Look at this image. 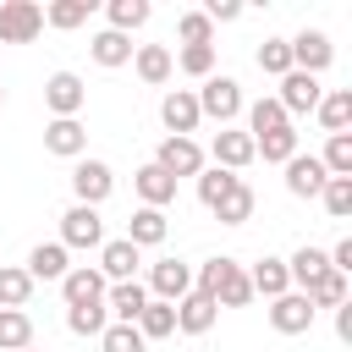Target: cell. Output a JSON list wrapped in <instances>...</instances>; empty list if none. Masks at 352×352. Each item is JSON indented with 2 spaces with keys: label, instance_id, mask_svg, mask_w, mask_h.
Returning a JSON list of instances; mask_svg holds the SVG:
<instances>
[{
  "label": "cell",
  "instance_id": "6da1fadb",
  "mask_svg": "<svg viewBox=\"0 0 352 352\" xmlns=\"http://www.w3.org/2000/svg\"><path fill=\"white\" fill-rule=\"evenodd\" d=\"M192 292H204L214 308H248L253 286H248V264H236L231 253H214L192 270Z\"/></svg>",
  "mask_w": 352,
  "mask_h": 352
},
{
  "label": "cell",
  "instance_id": "7a4b0ae2",
  "mask_svg": "<svg viewBox=\"0 0 352 352\" xmlns=\"http://www.w3.org/2000/svg\"><path fill=\"white\" fill-rule=\"evenodd\" d=\"M198 94V116L204 121H220V126H231L236 116H242V82L236 77H204V88H192Z\"/></svg>",
  "mask_w": 352,
  "mask_h": 352
},
{
  "label": "cell",
  "instance_id": "3957f363",
  "mask_svg": "<svg viewBox=\"0 0 352 352\" xmlns=\"http://www.w3.org/2000/svg\"><path fill=\"white\" fill-rule=\"evenodd\" d=\"M44 33L38 0H0V44H33Z\"/></svg>",
  "mask_w": 352,
  "mask_h": 352
},
{
  "label": "cell",
  "instance_id": "277c9868",
  "mask_svg": "<svg viewBox=\"0 0 352 352\" xmlns=\"http://www.w3.org/2000/svg\"><path fill=\"white\" fill-rule=\"evenodd\" d=\"M72 192H77V204H88V209H99L110 192H116V170L104 165V160H77L72 165Z\"/></svg>",
  "mask_w": 352,
  "mask_h": 352
},
{
  "label": "cell",
  "instance_id": "5b68a950",
  "mask_svg": "<svg viewBox=\"0 0 352 352\" xmlns=\"http://www.w3.org/2000/svg\"><path fill=\"white\" fill-rule=\"evenodd\" d=\"M66 253L72 248H104V220H99V209H88V204H72L66 214H60V236H55Z\"/></svg>",
  "mask_w": 352,
  "mask_h": 352
},
{
  "label": "cell",
  "instance_id": "8992f818",
  "mask_svg": "<svg viewBox=\"0 0 352 352\" xmlns=\"http://www.w3.org/2000/svg\"><path fill=\"white\" fill-rule=\"evenodd\" d=\"M292 44V72H308V77H319L330 60H336V44H330V33L324 28H302L297 38H286Z\"/></svg>",
  "mask_w": 352,
  "mask_h": 352
},
{
  "label": "cell",
  "instance_id": "52a82bcc",
  "mask_svg": "<svg viewBox=\"0 0 352 352\" xmlns=\"http://www.w3.org/2000/svg\"><path fill=\"white\" fill-rule=\"evenodd\" d=\"M154 165H160L170 182H182V176H198V170H204V148H198V138H160Z\"/></svg>",
  "mask_w": 352,
  "mask_h": 352
},
{
  "label": "cell",
  "instance_id": "ba28073f",
  "mask_svg": "<svg viewBox=\"0 0 352 352\" xmlns=\"http://www.w3.org/2000/svg\"><path fill=\"white\" fill-rule=\"evenodd\" d=\"M44 104H50V121L82 116V104H88V88H82V77H77V72H55V77L44 82Z\"/></svg>",
  "mask_w": 352,
  "mask_h": 352
},
{
  "label": "cell",
  "instance_id": "9c48e42d",
  "mask_svg": "<svg viewBox=\"0 0 352 352\" xmlns=\"http://www.w3.org/2000/svg\"><path fill=\"white\" fill-rule=\"evenodd\" d=\"M160 121H165V138H192L198 132V94L192 88H170L165 99H160Z\"/></svg>",
  "mask_w": 352,
  "mask_h": 352
},
{
  "label": "cell",
  "instance_id": "30bf717a",
  "mask_svg": "<svg viewBox=\"0 0 352 352\" xmlns=\"http://www.w3.org/2000/svg\"><path fill=\"white\" fill-rule=\"evenodd\" d=\"M319 99H324L319 77H308V72H286V77H280L275 104L286 110V121H292V116H314V104H319Z\"/></svg>",
  "mask_w": 352,
  "mask_h": 352
},
{
  "label": "cell",
  "instance_id": "8fae6325",
  "mask_svg": "<svg viewBox=\"0 0 352 352\" xmlns=\"http://www.w3.org/2000/svg\"><path fill=\"white\" fill-rule=\"evenodd\" d=\"M187 292H192V264L160 258V264L148 270V297H154V302H182Z\"/></svg>",
  "mask_w": 352,
  "mask_h": 352
},
{
  "label": "cell",
  "instance_id": "7c38bea8",
  "mask_svg": "<svg viewBox=\"0 0 352 352\" xmlns=\"http://www.w3.org/2000/svg\"><path fill=\"white\" fill-rule=\"evenodd\" d=\"M104 275L94 270V264H72L66 275H60V297H66V308H88V302H104Z\"/></svg>",
  "mask_w": 352,
  "mask_h": 352
},
{
  "label": "cell",
  "instance_id": "4fadbf2b",
  "mask_svg": "<svg viewBox=\"0 0 352 352\" xmlns=\"http://www.w3.org/2000/svg\"><path fill=\"white\" fill-rule=\"evenodd\" d=\"M314 302L302 297V292H286V297H275L270 302V324H275V336H302V330H314Z\"/></svg>",
  "mask_w": 352,
  "mask_h": 352
},
{
  "label": "cell",
  "instance_id": "5bb4252c",
  "mask_svg": "<svg viewBox=\"0 0 352 352\" xmlns=\"http://www.w3.org/2000/svg\"><path fill=\"white\" fill-rule=\"evenodd\" d=\"M324 182H330V170L319 165V154H292L286 160V192L292 198H319Z\"/></svg>",
  "mask_w": 352,
  "mask_h": 352
},
{
  "label": "cell",
  "instance_id": "9a60e30c",
  "mask_svg": "<svg viewBox=\"0 0 352 352\" xmlns=\"http://www.w3.org/2000/svg\"><path fill=\"white\" fill-rule=\"evenodd\" d=\"M143 308H148V286H143V280H116V286H104V314H110V324H132Z\"/></svg>",
  "mask_w": 352,
  "mask_h": 352
},
{
  "label": "cell",
  "instance_id": "2e32d148",
  "mask_svg": "<svg viewBox=\"0 0 352 352\" xmlns=\"http://www.w3.org/2000/svg\"><path fill=\"white\" fill-rule=\"evenodd\" d=\"M44 148L60 154V160H82V154H88V126H82L77 116H66V121H44Z\"/></svg>",
  "mask_w": 352,
  "mask_h": 352
},
{
  "label": "cell",
  "instance_id": "e0dca14e",
  "mask_svg": "<svg viewBox=\"0 0 352 352\" xmlns=\"http://www.w3.org/2000/svg\"><path fill=\"white\" fill-rule=\"evenodd\" d=\"M209 154H214V165H220V170H231V176H236V170H248V165H253V138H248V132H236V126H220V132H214V143H209Z\"/></svg>",
  "mask_w": 352,
  "mask_h": 352
},
{
  "label": "cell",
  "instance_id": "ac0fdd59",
  "mask_svg": "<svg viewBox=\"0 0 352 352\" xmlns=\"http://www.w3.org/2000/svg\"><path fill=\"white\" fill-rule=\"evenodd\" d=\"M138 264H143V253H138L126 236H116V242H104V248H99V264H94V270L116 286V280H138Z\"/></svg>",
  "mask_w": 352,
  "mask_h": 352
},
{
  "label": "cell",
  "instance_id": "d6986e66",
  "mask_svg": "<svg viewBox=\"0 0 352 352\" xmlns=\"http://www.w3.org/2000/svg\"><path fill=\"white\" fill-rule=\"evenodd\" d=\"M165 236H170V214H165V209H143V204H138V209H132V220H126V242L143 253V248H160Z\"/></svg>",
  "mask_w": 352,
  "mask_h": 352
},
{
  "label": "cell",
  "instance_id": "ffe728a7",
  "mask_svg": "<svg viewBox=\"0 0 352 352\" xmlns=\"http://www.w3.org/2000/svg\"><path fill=\"white\" fill-rule=\"evenodd\" d=\"M132 187H138V198H143V209H165V204H176V182L148 160V165H138L132 170Z\"/></svg>",
  "mask_w": 352,
  "mask_h": 352
},
{
  "label": "cell",
  "instance_id": "44dd1931",
  "mask_svg": "<svg viewBox=\"0 0 352 352\" xmlns=\"http://www.w3.org/2000/svg\"><path fill=\"white\" fill-rule=\"evenodd\" d=\"M248 286H253V297H286L292 292V275H286V258H275V253H264L253 270H248Z\"/></svg>",
  "mask_w": 352,
  "mask_h": 352
},
{
  "label": "cell",
  "instance_id": "7402d4cb",
  "mask_svg": "<svg viewBox=\"0 0 352 352\" xmlns=\"http://www.w3.org/2000/svg\"><path fill=\"white\" fill-rule=\"evenodd\" d=\"M214 319H220V308H214L204 292H187V297L176 302V330H182V336H209Z\"/></svg>",
  "mask_w": 352,
  "mask_h": 352
},
{
  "label": "cell",
  "instance_id": "603a6c76",
  "mask_svg": "<svg viewBox=\"0 0 352 352\" xmlns=\"http://www.w3.org/2000/svg\"><path fill=\"white\" fill-rule=\"evenodd\" d=\"M132 66H138V77H143L148 88H165L170 72H176V60H170L165 44H138V50H132Z\"/></svg>",
  "mask_w": 352,
  "mask_h": 352
},
{
  "label": "cell",
  "instance_id": "cb8c5ba5",
  "mask_svg": "<svg viewBox=\"0 0 352 352\" xmlns=\"http://www.w3.org/2000/svg\"><path fill=\"white\" fill-rule=\"evenodd\" d=\"M22 270L33 275V286H38V280H60V275L72 270V253H66L60 242H38V248L28 253V264H22Z\"/></svg>",
  "mask_w": 352,
  "mask_h": 352
},
{
  "label": "cell",
  "instance_id": "d4e9b609",
  "mask_svg": "<svg viewBox=\"0 0 352 352\" xmlns=\"http://www.w3.org/2000/svg\"><path fill=\"white\" fill-rule=\"evenodd\" d=\"M330 270V258H324V248H314V242H302L292 258H286V275H292V292H302V286H314L319 275Z\"/></svg>",
  "mask_w": 352,
  "mask_h": 352
},
{
  "label": "cell",
  "instance_id": "484cf974",
  "mask_svg": "<svg viewBox=\"0 0 352 352\" xmlns=\"http://www.w3.org/2000/svg\"><path fill=\"white\" fill-rule=\"evenodd\" d=\"M132 50H138V44H132L126 33H110V28L88 38V55H94V60H99L104 72H116V66H126V60H132Z\"/></svg>",
  "mask_w": 352,
  "mask_h": 352
},
{
  "label": "cell",
  "instance_id": "4316f807",
  "mask_svg": "<svg viewBox=\"0 0 352 352\" xmlns=\"http://www.w3.org/2000/svg\"><path fill=\"white\" fill-rule=\"evenodd\" d=\"M314 116H319V126L336 138V132H346L352 126V88H330L319 104H314Z\"/></svg>",
  "mask_w": 352,
  "mask_h": 352
},
{
  "label": "cell",
  "instance_id": "83f0119b",
  "mask_svg": "<svg viewBox=\"0 0 352 352\" xmlns=\"http://www.w3.org/2000/svg\"><path fill=\"white\" fill-rule=\"evenodd\" d=\"M132 330H138L143 341H165V336H176V302H154V297H148V308L132 319Z\"/></svg>",
  "mask_w": 352,
  "mask_h": 352
},
{
  "label": "cell",
  "instance_id": "f1b7e54d",
  "mask_svg": "<svg viewBox=\"0 0 352 352\" xmlns=\"http://www.w3.org/2000/svg\"><path fill=\"white\" fill-rule=\"evenodd\" d=\"M253 204H258V198H253V187H248V182H236V187H231L209 214H214L220 226H248V220H253Z\"/></svg>",
  "mask_w": 352,
  "mask_h": 352
},
{
  "label": "cell",
  "instance_id": "f546056e",
  "mask_svg": "<svg viewBox=\"0 0 352 352\" xmlns=\"http://www.w3.org/2000/svg\"><path fill=\"white\" fill-rule=\"evenodd\" d=\"M280 126H292V121H286V110L275 104V94H264V99L248 104V138H270V132H280Z\"/></svg>",
  "mask_w": 352,
  "mask_h": 352
},
{
  "label": "cell",
  "instance_id": "4dcf8cb0",
  "mask_svg": "<svg viewBox=\"0 0 352 352\" xmlns=\"http://www.w3.org/2000/svg\"><path fill=\"white\" fill-rule=\"evenodd\" d=\"M22 346H33L28 308H0V352H22Z\"/></svg>",
  "mask_w": 352,
  "mask_h": 352
},
{
  "label": "cell",
  "instance_id": "1f68e13d",
  "mask_svg": "<svg viewBox=\"0 0 352 352\" xmlns=\"http://www.w3.org/2000/svg\"><path fill=\"white\" fill-rule=\"evenodd\" d=\"M33 297V275L22 264H0V308H28Z\"/></svg>",
  "mask_w": 352,
  "mask_h": 352
},
{
  "label": "cell",
  "instance_id": "d6a6232c",
  "mask_svg": "<svg viewBox=\"0 0 352 352\" xmlns=\"http://www.w3.org/2000/svg\"><path fill=\"white\" fill-rule=\"evenodd\" d=\"M88 11H94V0H50V6H44V28L72 33V28H82V22H88Z\"/></svg>",
  "mask_w": 352,
  "mask_h": 352
},
{
  "label": "cell",
  "instance_id": "836d02e7",
  "mask_svg": "<svg viewBox=\"0 0 352 352\" xmlns=\"http://www.w3.org/2000/svg\"><path fill=\"white\" fill-rule=\"evenodd\" d=\"M297 154V126H280L270 138H253V160H270V165H286Z\"/></svg>",
  "mask_w": 352,
  "mask_h": 352
},
{
  "label": "cell",
  "instance_id": "e575fe53",
  "mask_svg": "<svg viewBox=\"0 0 352 352\" xmlns=\"http://www.w3.org/2000/svg\"><path fill=\"white\" fill-rule=\"evenodd\" d=\"M192 182H198V204H204V209H214V204H220V198H226L242 176H231V170H220V165H204Z\"/></svg>",
  "mask_w": 352,
  "mask_h": 352
},
{
  "label": "cell",
  "instance_id": "d590c367",
  "mask_svg": "<svg viewBox=\"0 0 352 352\" xmlns=\"http://www.w3.org/2000/svg\"><path fill=\"white\" fill-rule=\"evenodd\" d=\"M302 297L314 302V314H319V308H341V302H346V275L324 270V275H319L314 286H302Z\"/></svg>",
  "mask_w": 352,
  "mask_h": 352
},
{
  "label": "cell",
  "instance_id": "8d00e7d4",
  "mask_svg": "<svg viewBox=\"0 0 352 352\" xmlns=\"http://www.w3.org/2000/svg\"><path fill=\"white\" fill-rule=\"evenodd\" d=\"M104 16H110V33H126V38H132V28L148 22V0H110Z\"/></svg>",
  "mask_w": 352,
  "mask_h": 352
},
{
  "label": "cell",
  "instance_id": "74e56055",
  "mask_svg": "<svg viewBox=\"0 0 352 352\" xmlns=\"http://www.w3.org/2000/svg\"><path fill=\"white\" fill-rule=\"evenodd\" d=\"M319 204H324L330 220H352V176H330L324 192H319Z\"/></svg>",
  "mask_w": 352,
  "mask_h": 352
},
{
  "label": "cell",
  "instance_id": "f35d334b",
  "mask_svg": "<svg viewBox=\"0 0 352 352\" xmlns=\"http://www.w3.org/2000/svg\"><path fill=\"white\" fill-rule=\"evenodd\" d=\"M170 60H176L187 77H198V82L214 77V44H182V55H170Z\"/></svg>",
  "mask_w": 352,
  "mask_h": 352
},
{
  "label": "cell",
  "instance_id": "ab89813d",
  "mask_svg": "<svg viewBox=\"0 0 352 352\" xmlns=\"http://www.w3.org/2000/svg\"><path fill=\"white\" fill-rule=\"evenodd\" d=\"M319 165H324L330 176H352V132H336V138L324 143V154H319Z\"/></svg>",
  "mask_w": 352,
  "mask_h": 352
},
{
  "label": "cell",
  "instance_id": "60d3db41",
  "mask_svg": "<svg viewBox=\"0 0 352 352\" xmlns=\"http://www.w3.org/2000/svg\"><path fill=\"white\" fill-rule=\"evenodd\" d=\"M104 324H110L104 302H88V308H66V330H72V336H99Z\"/></svg>",
  "mask_w": 352,
  "mask_h": 352
},
{
  "label": "cell",
  "instance_id": "b9f144b4",
  "mask_svg": "<svg viewBox=\"0 0 352 352\" xmlns=\"http://www.w3.org/2000/svg\"><path fill=\"white\" fill-rule=\"evenodd\" d=\"M258 72L286 77V72H292V44H286V38H264V44H258Z\"/></svg>",
  "mask_w": 352,
  "mask_h": 352
},
{
  "label": "cell",
  "instance_id": "7bdbcfd3",
  "mask_svg": "<svg viewBox=\"0 0 352 352\" xmlns=\"http://www.w3.org/2000/svg\"><path fill=\"white\" fill-rule=\"evenodd\" d=\"M148 341L132 330V324H104L99 330V352H143Z\"/></svg>",
  "mask_w": 352,
  "mask_h": 352
},
{
  "label": "cell",
  "instance_id": "ee69618b",
  "mask_svg": "<svg viewBox=\"0 0 352 352\" xmlns=\"http://www.w3.org/2000/svg\"><path fill=\"white\" fill-rule=\"evenodd\" d=\"M176 33H182V44H214V22H209L204 11H182Z\"/></svg>",
  "mask_w": 352,
  "mask_h": 352
},
{
  "label": "cell",
  "instance_id": "f6af8a7d",
  "mask_svg": "<svg viewBox=\"0 0 352 352\" xmlns=\"http://www.w3.org/2000/svg\"><path fill=\"white\" fill-rule=\"evenodd\" d=\"M324 258H330V270H336V275H352V236H341Z\"/></svg>",
  "mask_w": 352,
  "mask_h": 352
},
{
  "label": "cell",
  "instance_id": "bcb514c9",
  "mask_svg": "<svg viewBox=\"0 0 352 352\" xmlns=\"http://www.w3.org/2000/svg\"><path fill=\"white\" fill-rule=\"evenodd\" d=\"M204 16H209V22H236V16H242V6H236V0H209V6H204Z\"/></svg>",
  "mask_w": 352,
  "mask_h": 352
},
{
  "label": "cell",
  "instance_id": "7dc6e473",
  "mask_svg": "<svg viewBox=\"0 0 352 352\" xmlns=\"http://www.w3.org/2000/svg\"><path fill=\"white\" fill-rule=\"evenodd\" d=\"M336 336H341V341H352V297L336 308Z\"/></svg>",
  "mask_w": 352,
  "mask_h": 352
},
{
  "label": "cell",
  "instance_id": "c3c4849f",
  "mask_svg": "<svg viewBox=\"0 0 352 352\" xmlns=\"http://www.w3.org/2000/svg\"><path fill=\"white\" fill-rule=\"evenodd\" d=\"M0 104H6V88H0Z\"/></svg>",
  "mask_w": 352,
  "mask_h": 352
},
{
  "label": "cell",
  "instance_id": "681fc988",
  "mask_svg": "<svg viewBox=\"0 0 352 352\" xmlns=\"http://www.w3.org/2000/svg\"><path fill=\"white\" fill-rule=\"evenodd\" d=\"M22 352H38V346H22Z\"/></svg>",
  "mask_w": 352,
  "mask_h": 352
}]
</instances>
